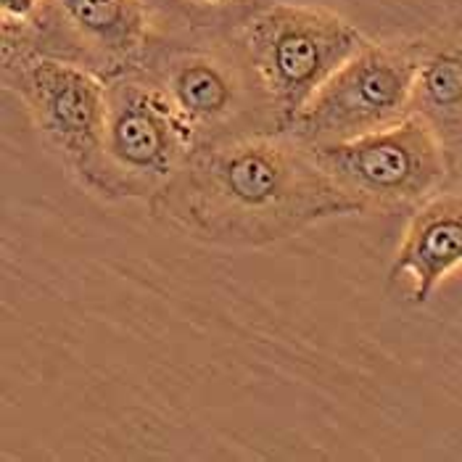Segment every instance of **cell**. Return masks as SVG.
Segmentation results:
<instances>
[{
	"label": "cell",
	"mask_w": 462,
	"mask_h": 462,
	"mask_svg": "<svg viewBox=\"0 0 462 462\" xmlns=\"http://www.w3.org/2000/svg\"><path fill=\"white\" fill-rule=\"evenodd\" d=\"M178 227L217 246H267L333 217L365 214L315 151L285 130L196 145L153 201Z\"/></svg>",
	"instance_id": "1"
},
{
	"label": "cell",
	"mask_w": 462,
	"mask_h": 462,
	"mask_svg": "<svg viewBox=\"0 0 462 462\" xmlns=\"http://www.w3.org/2000/svg\"><path fill=\"white\" fill-rule=\"evenodd\" d=\"M278 130L367 42L349 19L312 3H267L236 30Z\"/></svg>",
	"instance_id": "2"
},
{
	"label": "cell",
	"mask_w": 462,
	"mask_h": 462,
	"mask_svg": "<svg viewBox=\"0 0 462 462\" xmlns=\"http://www.w3.org/2000/svg\"><path fill=\"white\" fill-rule=\"evenodd\" d=\"M199 145L193 130L143 69L108 79L106 127L93 190L122 199H156Z\"/></svg>",
	"instance_id": "3"
},
{
	"label": "cell",
	"mask_w": 462,
	"mask_h": 462,
	"mask_svg": "<svg viewBox=\"0 0 462 462\" xmlns=\"http://www.w3.org/2000/svg\"><path fill=\"white\" fill-rule=\"evenodd\" d=\"M3 82L27 104L48 148L90 185L106 127V79L79 64L37 53L16 24L3 22Z\"/></svg>",
	"instance_id": "4"
},
{
	"label": "cell",
	"mask_w": 462,
	"mask_h": 462,
	"mask_svg": "<svg viewBox=\"0 0 462 462\" xmlns=\"http://www.w3.org/2000/svg\"><path fill=\"white\" fill-rule=\"evenodd\" d=\"M420 51V37L365 42L312 96L285 133L315 148L355 141L410 116Z\"/></svg>",
	"instance_id": "5"
},
{
	"label": "cell",
	"mask_w": 462,
	"mask_h": 462,
	"mask_svg": "<svg viewBox=\"0 0 462 462\" xmlns=\"http://www.w3.org/2000/svg\"><path fill=\"white\" fill-rule=\"evenodd\" d=\"M312 151L365 214L418 209L449 182L447 153L418 114L355 141L315 145Z\"/></svg>",
	"instance_id": "6"
},
{
	"label": "cell",
	"mask_w": 462,
	"mask_h": 462,
	"mask_svg": "<svg viewBox=\"0 0 462 462\" xmlns=\"http://www.w3.org/2000/svg\"><path fill=\"white\" fill-rule=\"evenodd\" d=\"M138 69L145 71L164 90L185 125L193 130L199 145L238 133H251L256 130L249 127V114L256 111L254 106L270 111L264 90L238 40L233 45L153 42Z\"/></svg>",
	"instance_id": "7"
},
{
	"label": "cell",
	"mask_w": 462,
	"mask_h": 462,
	"mask_svg": "<svg viewBox=\"0 0 462 462\" xmlns=\"http://www.w3.org/2000/svg\"><path fill=\"white\" fill-rule=\"evenodd\" d=\"M11 24L32 51L79 64L106 82L138 69L156 42L145 0H42L30 22Z\"/></svg>",
	"instance_id": "8"
},
{
	"label": "cell",
	"mask_w": 462,
	"mask_h": 462,
	"mask_svg": "<svg viewBox=\"0 0 462 462\" xmlns=\"http://www.w3.org/2000/svg\"><path fill=\"white\" fill-rule=\"evenodd\" d=\"M457 267H462V185L439 190L412 212L396 249L392 278H410L412 301L426 304Z\"/></svg>",
	"instance_id": "9"
},
{
	"label": "cell",
	"mask_w": 462,
	"mask_h": 462,
	"mask_svg": "<svg viewBox=\"0 0 462 462\" xmlns=\"http://www.w3.org/2000/svg\"><path fill=\"white\" fill-rule=\"evenodd\" d=\"M420 42L412 114L423 116L441 143L449 182L462 185V19L433 30Z\"/></svg>",
	"instance_id": "10"
},
{
	"label": "cell",
	"mask_w": 462,
	"mask_h": 462,
	"mask_svg": "<svg viewBox=\"0 0 462 462\" xmlns=\"http://www.w3.org/2000/svg\"><path fill=\"white\" fill-rule=\"evenodd\" d=\"M185 14L193 27H212L238 22V27L249 19L254 11L267 5L264 0H172Z\"/></svg>",
	"instance_id": "11"
},
{
	"label": "cell",
	"mask_w": 462,
	"mask_h": 462,
	"mask_svg": "<svg viewBox=\"0 0 462 462\" xmlns=\"http://www.w3.org/2000/svg\"><path fill=\"white\" fill-rule=\"evenodd\" d=\"M42 0H0L3 19L8 22H30Z\"/></svg>",
	"instance_id": "12"
}]
</instances>
